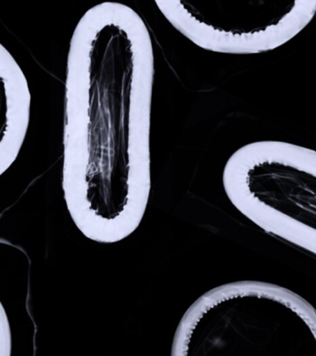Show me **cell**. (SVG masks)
<instances>
[{"mask_svg": "<svg viewBox=\"0 0 316 356\" xmlns=\"http://www.w3.org/2000/svg\"><path fill=\"white\" fill-rule=\"evenodd\" d=\"M171 356H316V309L276 284H224L185 311Z\"/></svg>", "mask_w": 316, "mask_h": 356, "instance_id": "obj_2", "label": "cell"}, {"mask_svg": "<svg viewBox=\"0 0 316 356\" xmlns=\"http://www.w3.org/2000/svg\"><path fill=\"white\" fill-rule=\"evenodd\" d=\"M223 185L249 221L316 256V149L281 140L244 145L226 161Z\"/></svg>", "mask_w": 316, "mask_h": 356, "instance_id": "obj_3", "label": "cell"}, {"mask_svg": "<svg viewBox=\"0 0 316 356\" xmlns=\"http://www.w3.org/2000/svg\"><path fill=\"white\" fill-rule=\"evenodd\" d=\"M155 4L197 47L228 55L273 51L316 16V0H157Z\"/></svg>", "mask_w": 316, "mask_h": 356, "instance_id": "obj_4", "label": "cell"}, {"mask_svg": "<svg viewBox=\"0 0 316 356\" xmlns=\"http://www.w3.org/2000/svg\"><path fill=\"white\" fill-rule=\"evenodd\" d=\"M0 74L5 90V122L0 142V175H3L17 159L26 140L32 99L23 70L3 44H0Z\"/></svg>", "mask_w": 316, "mask_h": 356, "instance_id": "obj_5", "label": "cell"}, {"mask_svg": "<svg viewBox=\"0 0 316 356\" xmlns=\"http://www.w3.org/2000/svg\"><path fill=\"white\" fill-rule=\"evenodd\" d=\"M153 44L137 11L90 8L66 64L63 189L74 225L112 244L140 227L151 189Z\"/></svg>", "mask_w": 316, "mask_h": 356, "instance_id": "obj_1", "label": "cell"}]
</instances>
